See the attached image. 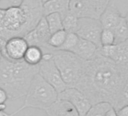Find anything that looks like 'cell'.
<instances>
[{"instance_id":"6da1fadb","label":"cell","mask_w":128,"mask_h":116,"mask_svg":"<svg viewBox=\"0 0 128 116\" xmlns=\"http://www.w3.org/2000/svg\"><path fill=\"white\" fill-rule=\"evenodd\" d=\"M127 78L128 65L118 64L98 50L92 59L86 60L84 73L76 88L92 105L107 102L115 109Z\"/></svg>"},{"instance_id":"7a4b0ae2","label":"cell","mask_w":128,"mask_h":116,"mask_svg":"<svg viewBox=\"0 0 128 116\" xmlns=\"http://www.w3.org/2000/svg\"><path fill=\"white\" fill-rule=\"evenodd\" d=\"M43 17L41 0H22L20 6H10L6 8L0 37L5 41L13 37H24L36 28Z\"/></svg>"},{"instance_id":"3957f363","label":"cell","mask_w":128,"mask_h":116,"mask_svg":"<svg viewBox=\"0 0 128 116\" xmlns=\"http://www.w3.org/2000/svg\"><path fill=\"white\" fill-rule=\"evenodd\" d=\"M39 65L31 66L24 60L14 61L2 56L0 87L7 92L8 100H15L26 95L34 77L39 72Z\"/></svg>"},{"instance_id":"277c9868","label":"cell","mask_w":128,"mask_h":116,"mask_svg":"<svg viewBox=\"0 0 128 116\" xmlns=\"http://www.w3.org/2000/svg\"><path fill=\"white\" fill-rule=\"evenodd\" d=\"M58 92L38 73L34 77L30 84L25 96L24 105L11 114L14 116L20 111L28 108L45 111L58 100Z\"/></svg>"},{"instance_id":"5b68a950","label":"cell","mask_w":128,"mask_h":116,"mask_svg":"<svg viewBox=\"0 0 128 116\" xmlns=\"http://www.w3.org/2000/svg\"><path fill=\"white\" fill-rule=\"evenodd\" d=\"M54 60L68 88H76L84 70L86 60L70 51L54 50Z\"/></svg>"},{"instance_id":"8992f818","label":"cell","mask_w":128,"mask_h":116,"mask_svg":"<svg viewBox=\"0 0 128 116\" xmlns=\"http://www.w3.org/2000/svg\"><path fill=\"white\" fill-rule=\"evenodd\" d=\"M38 73L58 92V94L62 92L68 88L66 84L64 82L60 72L54 60V54L52 51L44 52L43 60L39 65Z\"/></svg>"},{"instance_id":"52a82bcc","label":"cell","mask_w":128,"mask_h":116,"mask_svg":"<svg viewBox=\"0 0 128 116\" xmlns=\"http://www.w3.org/2000/svg\"><path fill=\"white\" fill-rule=\"evenodd\" d=\"M108 2L107 0H70V12L78 18L100 20Z\"/></svg>"},{"instance_id":"ba28073f","label":"cell","mask_w":128,"mask_h":116,"mask_svg":"<svg viewBox=\"0 0 128 116\" xmlns=\"http://www.w3.org/2000/svg\"><path fill=\"white\" fill-rule=\"evenodd\" d=\"M103 27L99 19L83 18L78 19V27L76 34L82 38L95 44L98 48L101 45V33Z\"/></svg>"},{"instance_id":"9c48e42d","label":"cell","mask_w":128,"mask_h":116,"mask_svg":"<svg viewBox=\"0 0 128 116\" xmlns=\"http://www.w3.org/2000/svg\"><path fill=\"white\" fill-rule=\"evenodd\" d=\"M52 33L49 29L48 24L43 17L34 30L30 32L24 36V38L28 42L29 45H36L42 48L44 52L53 51L48 45V41Z\"/></svg>"},{"instance_id":"30bf717a","label":"cell","mask_w":128,"mask_h":116,"mask_svg":"<svg viewBox=\"0 0 128 116\" xmlns=\"http://www.w3.org/2000/svg\"><path fill=\"white\" fill-rule=\"evenodd\" d=\"M58 99L69 101L74 106L79 116H85L92 104L87 96L76 88H67L58 94Z\"/></svg>"},{"instance_id":"8fae6325","label":"cell","mask_w":128,"mask_h":116,"mask_svg":"<svg viewBox=\"0 0 128 116\" xmlns=\"http://www.w3.org/2000/svg\"><path fill=\"white\" fill-rule=\"evenodd\" d=\"M29 46L24 37L11 38L6 42L2 52V56L14 61L22 60Z\"/></svg>"},{"instance_id":"7c38bea8","label":"cell","mask_w":128,"mask_h":116,"mask_svg":"<svg viewBox=\"0 0 128 116\" xmlns=\"http://www.w3.org/2000/svg\"><path fill=\"white\" fill-rule=\"evenodd\" d=\"M98 50L118 64L128 65V40L109 46H102Z\"/></svg>"},{"instance_id":"4fadbf2b","label":"cell","mask_w":128,"mask_h":116,"mask_svg":"<svg viewBox=\"0 0 128 116\" xmlns=\"http://www.w3.org/2000/svg\"><path fill=\"white\" fill-rule=\"evenodd\" d=\"M122 18L123 16L116 6L114 0H111L102 14L100 20L103 29L113 30Z\"/></svg>"},{"instance_id":"5bb4252c","label":"cell","mask_w":128,"mask_h":116,"mask_svg":"<svg viewBox=\"0 0 128 116\" xmlns=\"http://www.w3.org/2000/svg\"><path fill=\"white\" fill-rule=\"evenodd\" d=\"M45 112L48 116H79L72 104L67 100L60 99L56 100Z\"/></svg>"},{"instance_id":"9a60e30c","label":"cell","mask_w":128,"mask_h":116,"mask_svg":"<svg viewBox=\"0 0 128 116\" xmlns=\"http://www.w3.org/2000/svg\"><path fill=\"white\" fill-rule=\"evenodd\" d=\"M70 0H50L43 4L44 15L58 13L63 19L70 13Z\"/></svg>"},{"instance_id":"2e32d148","label":"cell","mask_w":128,"mask_h":116,"mask_svg":"<svg viewBox=\"0 0 128 116\" xmlns=\"http://www.w3.org/2000/svg\"><path fill=\"white\" fill-rule=\"evenodd\" d=\"M98 49L99 48L93 42L80 38L78 44L71 52L84 60H89L95 56Z\"/></svg>"},{"instance_id":"e0dca14e","label":"cell","mask_w":128,"mask_h":116,"mask_svg":"<svg viewBox=\"0 0 128 116\" xmlns=\"http://www.w3.org/2000/svg\"><path fill=\"white\" fill-rule=\"evenodd\" d=\"M43 56L44 51L42 48L36 45H30L25 53L24 60L31 66H38L42 63Z\"/></svg>"},{"instance_id":"ac0fdd59","label":"cell","mask_w":128,"mask_h":116,"mask_svg":"<svg viewBox=\"0 0 128 116\" xmlns=\"http://www.w3.org/2000/svg\"><path fill=\"white\" fill-rule=\"evenodd\" d=\"M112 30L115 36V44L128 40V26L124 17L120 19V20Z\"/></svg>"},{"instance_id":"d6986e66","label":"cell","mask_w":128,"mask_h":116,"mask_svg":"<svg viewBox=\"0 0 128 116\" xmlns=\"http://www.w3.org/2000/svg\"><path fill=\"white\" fill-rule=\"evenodd\" d=\"M67 32L64 30H60L54 33H53L48 41V45L49 47L53 50H59L65 42L66 38L67 37Z\"/></svg>"},{"instance_id":"ffe728a7","label":"cell","mask_w":128,"mask_h":116,"mask_svg":"<svg viewBox=\"0 0 128 116\" xmlns=\"http://www.w3.org/2000/svg\"><path fill=\"white\" fill-rule=\"evenodd\" d=\"M113 106L107 102H101L91 106L85 116H106Z\"/></svg>"},{"instance_id":"44dd1931","label":"cell","mask_w":128,"mask_h":116,"mask_svg":"<svg viewBox=\"0 0 128 116\" xmlns=\"http://www.w3.org/2000/svg\"><path fill=\"white\" fill-rule=\"evenodd\" d=\"M44 17L52 34L57 31L63 30L62 18L60 14H59L58 13H53Z\"/></svg>"},{"instance_id":"7402d4cb","label":"cell","mask_w":128,"mask_h":116,"mask_svg":"<svg viewBox=\"0 0 128 116\" xmlns=\"http://www.w3.org/2000/svg\"><path fill=\"white\" fill-rule=\"evenodd\" d=\"M78 18L72 13H69L62 19L63 30L67 33H76L78 27Z\"/></svg>"},{"instance_id":"603a6c76","label":"cell","mask_w":128,"mask_h":116,"mask_svg":"<svg viewBox=\"0 0 128 116\" xmlns=\"http://www.w3.org/2000/svg\"><path fill=\"white\" fill-rule=\"evenodd\" d=\"M79 38L80 37L76 33H68L65 42L63 43L62 46L59 50L71 52L78 44Z\"/></svg>"},{"instance_id":"cb8c5ba5","label":"cell","mask_w":128,"mask_h":116,"mask_svg":"<svg viewBox=\"0 0 128 116\" xmlns=\"http://www.w3.org/2000/svg\"><path fill=\"white\" fill-rule=\"evenodd\" d=\"M102 46H109L115 44V36L112 30L103 29L100 37Z\"/></svg>"},{"instance_id":"d4e9b609","label":"cell","mask_w":128,"mask_h":116,"mask_svg":"<svg viewBox=\"0 0 128 116\" xmlns=\"http://www.w3.org/2000/svg\"><path fill=\"white\" fill-rule=\"evenodd\" d=\"M127 104H128V78L126 80V82L123 86V88H122V90H121V93H120V95L119 97L118 105L115 108V110L117 111L119 108H120L121 107H123L124 106L127 105Z\"/></svg>"},{"instance_id":"484cf974","label":"cell","mask_w":128,"mask_h":116,"mask_svg":"<svg viewBox=\"0 0 128 116\" xmlns=\"http://www.w3.org/2000/svg\"><path fill=\"white\" fill-rule=\"evenodd\" d=\"M7 100H8L7 92L2 88L0 87V105L5 104Z\"/></svg>"},{"instance_id":"4316f807","label":"cell","mask_w":128,"mask_h":116,"mask_svg":"<svg viewBox=\"0 0 128 116\" xmlns=\"http://www.w3.org/2000/svg\"><path fill=\"white\" fill-rule=\"evenodd\" d=\"M118 116H128V104L116 111Z\"/></svg>"},{"instance_id":"83f0119b","label":"cell","mask_w":128,"mask_h":116,"mask_svg":"<svg viewBox=\"0 0 128 116\" xmlns=\"http://www.w3.org/2000/svg\"><path fill=\"white\" fill-rule=\"evenodd\" d=\"M6 8H0V35H1L3 29V22H4V16H5Z\"/></svg>"},{"instance_id":"f1b7e54d","label":"cell","mask_w":128,"mask_h":116,"mask_svg":"<svg viewBox=\"0 0 128 116\" xmlns=\"http://www.w3.org/2000/svg\"><path fill=\"white\" fill-rule=\"evenodd\" d=\"M6 108V104L0 105V116H10V114H8L5 112Z\"/></svg>"},{"instance_id":"f546056e","label":"cell","mask_w":128,"mask_h":116,"mask_svg":"<svg viewBox=\"0 0 128 116\" xmlns=\"http://www.w3.org/2000/svg\"><path fill=\"white\" fill-rule=\"evenodd\" d=\"M106 116H118V114H117V112L116 110L114 108H112L106 114Z\"/></svg>"},{"instance_id":"4dcf8cb0","label":"cell","mask_w":128,"mask_h":116,"mask_svg":"<svg viewBox=\"0 0 128 116\" xmlns=\"http://www.w3.org/2000/svg\"><path fill=\"white\" fill-rule=\"evenodd\" d=\"M11 6H20L22 0H8Z\"/></svg>"},{"instance_id":"1f68e13d","label":"cell","mask_w":128,"mask_h":116,"mask_svg":"<svg viewBox=\"0 0 128 116\" xmlns=\"http://www.w3.org/2000/svg\"><path fill=\"white\" fill-rule=\"evenodd\" d=\"M124 18H125V20H126V24H127V26H128V12H127L126 15Z\"/></svg>"},{"instance_id":"d6a6232c","label":"cell","mask_w":128,"mask_h":116,"mask_svg":"<svg viewBox=\"0 0 128 116\" xmlns=\"http://www.w3.org/2000/svg\"><path fill=\"white\" fill-rule=\"evenodd\" d=\"M41 1H42V2H43V4H44V3H45L46 2H48V1H50V0H41Z\"/></svg>"},{"instance_id":"836d02e7","label":"cell","mask_w":128,"mask_h":116,"mask_svg":"<svg viewBox=\"0 0 128 116\" xmlns=\"http://www.w3.org/2000/svg\"><path fill=\"white\" fill-rule=\"evenodd\" d=\"M107 1H108V2H110V1H111V0H107Z\"/></svg>"},{"instance_id":"e575fe53","label":"cell","mask_w":128,"mask_h":116,"mask_svg":"<svg viewBox=\"0 0 128 116\" xmlns=\"http://www.w3.org/2000/svg\"><path fill=\"white\" fill-rule=\"evenodd\" d=\"M10 116H12V114H10Z\"/></svg>"},{"instance_id":"d590c367","label":"cell","mask_w":128,"mask_h":116,"mask_svg":"<svg viewBox=\"0 0 128 116\" xmlns=\"http://www.w3.org/2000/svg\"><path fill=\"white\" fill-rule=\"evenodd\" d=\"M0 2H1V0H0Z\"/></svg>"}]
</instances>
